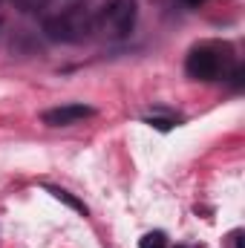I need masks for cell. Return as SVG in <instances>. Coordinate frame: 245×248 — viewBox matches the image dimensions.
<instances>
[{
    "label": "cell",
    "mask_w": 245,
    "mask_h": 248,
    "mask_svg": "<svg viewBox=\"0 0 245 248\" xmlns=\"http://www.w3.org/2000/svg\"><path fill=\"white\" fill-rule=\"evenodd\" d=\"M20 6V12H35V9H44L49 0H15Z\"/></svg>",
    "instance_id": "cell-7"
},
{
    "label": "cell",
    "mask_w": 245,
    "mask_h": 248,
    "mask_svg": "<svg viewBox=\"0 0 245 248\" xmlns=\"http://www.w3.org/2000/svg\"><path fill=\"white\" fill-rule=\"evenodd\" d=\"M92 116H95V110L87 104H63L55 110H46L41 119L49 127H69V124H81L84 119H92Z\"/></svg>",
    "instance_id": "cell-4"
},
{
    "label": "cell",
    "mask_w": 245,
    "mask_h": 248,
    "mask_svg": "<svg viewBox=\"0 0 245 248\" xmlns=\"http://www.w3.org/2000/svg\"><path fill=\"white\" fill-rule=\"evenodd\" d=\"M44 32H46V38L61 41V44H81L92 32V15L84 6L63 9L44 20Z\"/></svg>",
    "instance_id": "cell-1"
},
{
    "label": "cell",
    "mask_w": 245,
    "mask_h": 248,
    "mask_svg": "<svg viewBox=\"0 0 245 248\" xmlns=\"http://www.w3.org/2000/svg\"><path fill=\"white\" fill-rule=\"evenodd\" d=\"M187 6H199V3H205V0H184Z\"/></svg>",
    "instance_id": "cell-9"
},
{
    "label": "cell",
    "mask_w": 245,
    "mask_h": 248,
    "mask_svg": "<svg viewBox=\"0 0 245 248\" xmlns=\"http://www.w3.org/2000/svg\"><path fill=\"white\" fill-rule=\"evenodd\" d=\"M179 248H182V246H179Z\"/></svg>",
    "instance_id": "cell-11"
},
{
    "label": "cell",
    "mask_w": 245,
    "mask_h": 248,
    "mask_svg": "<svg viewBox=\"0 0 245 248\" xmlns=\"http://www.w3.org/2000/svg\"><path fill=\"white\" fill-rule=\"evenodd\" d=\"M136 26V3L133 0H107L104 9L92 17V32L107 41H122Z\"/></svg>",
    "instance_id": "cell-2"
},
{
    "label": "cell",
    "mask_w": 245,
    "mask_h": 248,
    "mask_svg": "<svg viewBox=\"0 0 245 248\" xmlns=\"http://www.w3.org/2000/svg\"><path fill=\"white\" fill-rule=\"evenodd\" d=\"M165 246H168V237L162 231H150L138 240V248H165Z\"/></svg>",
    "instance_id": "cell-6"
},
{
    "label": "cell",
    "mask_w": 245,
    "mask_h": 248,
    "mask_svg": "<svg viewBox=\"0 0 245 248\" xmlns=\"http://www.w3.org/2000/svg\"><path fill=\"white\" fill-rule=\"evenodd\" d=\"M150 124H156L159 130H170V124H173V122H162V119H150Z\"/></svg>",
    "instance_id": "cell-8"
},
{
    "label": "cell",
    "mask_w": 245,
    "mask_h": 248,
    "mask_svg": "<svg viewBox=\"0 0 245 248\" xmlns=\"http://www.w3.org/2000/svg\"><path fill=\"white\" fill-rule=\"evenodd\" d=\"M46 190H49V193H52L55 199H61V202H66V205H69L72 211H78V214H87V205H84L81 199H75V196H72L69 190H61V187H46Z\"/></svg>",
    "instance_id": "cell-5"
},
{
    "label": "cell",
    "mask_w": 245,
    "mask_h": 248,
    "mask_svg": "<svg viewBox=\"0 0 245 248\" xmlns=\"http://www.w3.org/2000/svg\"><path fill=\"white\" fill-rule=\"evenodd\" d=\"M184 69H187V75L196 78V81H216V78L228 75V69H231V55H228V49H222V46H216V44H202V46L190 49Z\"/></svg>",
    "instance_id": "cell-3"
},
{
    "label": "cell",
    "mask_w": 245,
    "mask_h": 248,
    "mask_svg": "<svg viewBox=\"0 0 245 248\" xmlns=\"http://www.w3.org/2000/svg\"><path fill=\"white\" fill-rule=\"evenodd\" d=\"M0 3H3V0H0Z\"/></svg>",
    "instance_id": "cell-10"
}]
</instances>
